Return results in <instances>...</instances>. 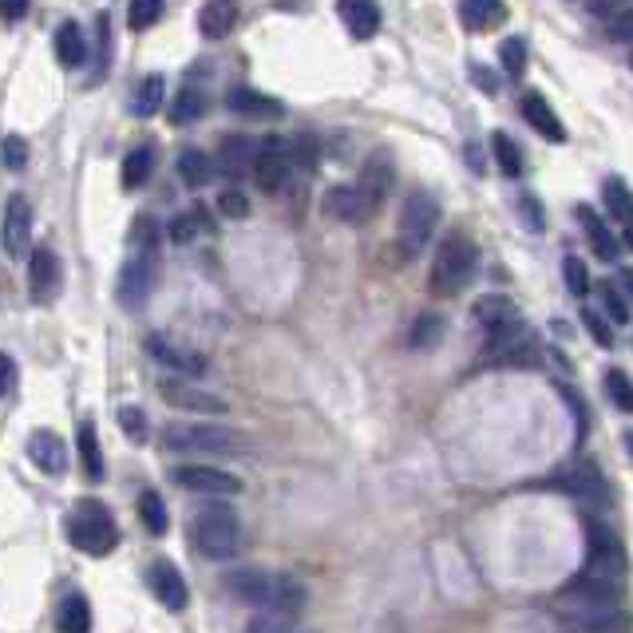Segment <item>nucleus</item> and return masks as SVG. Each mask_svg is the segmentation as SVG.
<instances>
[{
  "label": "nucleus",
  "mask_w": 633,
  "mask_h": 633,
  "mask_svg": "<svg viewBox=\"0 0 633 633\" xmlns=\"http://www.w3.org/2000/svg\"><path fill=\"white\" fill-rule=\"evenodd\" d=\"M226 590L234 598H242L246 605H258V610H273V614H301L309 602L305 586L293 575H281V570H230L226 575Z\"/></svg>",
  "instance_id": "nucleus-1"
},
{
  "label": "nucleus",
  "mask_w": 633,
  "mask_h": 633,
  "mask_svg": "<svg viewBox=\"0 0 633 633\" xmlns=\"http://www.w3.org/2000/svg\"><path fill=\"white\" fill-rule=\"evenodd\" d=\"M475 269H480V246L468 238V234H448L440 242V250H436V261H432V293L440 298H455L463 289L475 281Z\"/></svg>",
  "instance_id": "nucleus-2"
},
{
  "label": "nucleus",
  "mask_w": 633,
  "mask_h": 633,
  "mask_svg": "<svg viewBox=\"0 0 633 633\" xmlns=\"http://www.w3.org/2000/svg\"><path fill=\"white\" fill-rule=\"evenodd\" d=\"M167 451H199V455H246L250 440L222 423H186L174 420L163 428Z\"/></svg>",
  "instance_id": "nucleus-3"
},
{
  "label": "nucleus",
  "mask_w": 633,
  "mask_h": 633,
  "mask_svg": "<svg viewBox=\"0 0 633 633\" xmlns=\"http://www.w3.org/2000/svg\"><path fill=\"white\" fill-rule=\"evenodd\" d=\"M194 547L206 558H230L242 547V523L226 503H206L191 523Z\"/></svg>",
  "instance_id": "nucleus-4"
},
{
  "label": "nucleus",
  "mask_w": 633,
  "mask_h": 633,
  "mask_svg": "<svg viewBox=\"0 0 633 633\" xmlns=\"http://www.w3.org/2000/svg\"><path fill=\"white\" fill-rule=\"evenodd\" d=\"M67 538H72V543H76V550H84V555L104 558V555H111V550H116L119 527H116V518L107 515L104 503L84 500L76 511H72V518H67Z\"/></svg>",
  "instance_id": "nucleus-5"
},
{
  "label": "nucleus",
  "mask_w": 633,
  "mask_h": 633,
  "mask_svg": "<svg viewBox=\"0 0 633 633\" xmlns=\"http://www.w3.org/2000/svg\"><path fill=\"white\" fill-rule=\"evenodd\" d=\"M436 226H440V202L428 191L408 194L400 206V222H396V242H400L404 258H416L436 234Z\"/></svg>",
  "instance_id": "nucleus-6"
},
{
  "label": "nucleus",
  "mask_w": 633,
  "mask_h": 633,
  "mask_svg": "<svg viewBox=\"0 0 633 633\" xmlns=\"http://www.w3.org/2000/svg\"><path fill=\"white\" fill-rule=\"evenodd\" d=\"M154 286H159V254L154 250H135V258L124 261V269H119V305L124 309H139L147 305V298L154 293Z\"/></svg>",
  "instance_id": "nucleus-7"
},
{
  "label": "nucleus",
  "mask_w": 633,
  "mask_h": 633,
  "mask_svg": "<svg viewBox=\"0 0 633 633\" xmlns=\"http://www.w3.org/2000/svg\"><path fill=\"white\" fill-rule=\"evenodd\" d=\"M289 171H293V154H289V143L281 135H269L258 143V154H254L250 174L258 179V191L278 194L281 186L289 183Z\"/></svg>",
  "instance_id": "nucleus-8"
},
{
  "label": "nucleus",
  "mask_w": 633,
  "mask_h": 633,
  "mask_svg": "<svg viewBox=\"0 0 633 633\" xmlns=\"http://www.w3.org/2000/svg\"><path fill=\"white\" fill-rule=\"evenodd\" d=\"M159 396H163L171 408H179V412H194V416H222L226 412V400L214 393H206L202 384H194V376H167L163 384H159Z\"/></svg>",
  "instance_id": "nucleus-9"
},
{
  "label": "nucleus",
  "mask_w": 633,
  "mask_h": 633,
  "mask_svg": "<svg viewBox=\"0 0 633 633\" xmlns=\"http://www.w3.org/2000/svg\"><path fill=\"white\" fill-rule=\"evenodd\" d=\"M555 487H562L567 495H575V500L586 503V507H602V503L610 500V487H605L602 471H598L590 460H578L575 468L558 471Z\"/></svg>",
  "instance_id": "nucleus-10"
},
{
  "label": "nucleus",
  "mask_w": 633,
  "mask_h": 633,
  "mask_svg": "<svg viewBox=\"0 0 633 633\" xmlns=\"http://www.w3.org/2000/svg\"><path fill=\"white\" fill-rule=\"evenodd\" d=\"M171 480L186 491H199V495H238L242 480H234L230 471L211 468V463H186V468H174Z\"/></svg>",
  "instance_id": "nucleus-11"
},
{
  "label": "nucleus",
  "mask_w": 633,
  "mask_h": 633,
  "mask_svg": "<svg viewBox=\"0 0 633 633\" xmlns=\"http://www.w3.org/2000/svg\"><path fill=\"white\" fill-rule=\"evenodd\" d=\"M0 242H4V254L9 258H24L32 242V206L24 194H12L9 206H4V230H0Z\"/></svg>",
  "instance_id": "nucleus-12"
},
{
  "label": "nucleus",
  "mask_w": 633,
  "mask_h": 633,
  "mask_svg": "<svg viewBox=\"0 0 633 633\" xmlns=\"http://www.w3.org/2000/svg\"><path fill=\"white\" fill-rule=\"evenodd\" d=\"M147 353H151L154 365H163L171 368V373L179 376H206V361H202L194 348H183V345H174V341H167V336H147Z\"/></svg>",
  "instance_id": "nucleus-13"
},
{
  "label": "nucleus",
  "mask_w": 633,
  "mask_h": 633,
  "mask_svg": "<svg viewBox=\"0 0 633 633\" xmlns=\"http://www.w3.org/2000/svg\"><path fill=\"white\" fill-rule=\"evenodd\" d=\"M29 293L36 305H52L60 293V258L49 246H36L29 261Z\"/></svg>",
  "instance_id": "nucleus-14"
},
{
  "label": "nucleus",
  "mask_w": 633,
  "mask_h": 633,
  "mask_svg": "<svg viewBox=\"0 0 633 633\" xmlns=\"http://www.w3.org/2000/svg\"><path fill=\"white\" fill-rule=\"evenodd\" d=\"M147 582H151V594L171 610V614H183L186 602H191V590H186V578L171 567V562H154L147 570Z\"/></svg>",
  "instance_id": "nucleus-15"
},
{
  "label": "nucleus",
  "mask_w": 633,
  "mask_h": 633,
  "mask_svg": "<svg viewBox=\"0 0 633 633\" xmlns=\"http://www.w3.org/2000/svg\"><path fill=\"white\" fill-rule=\"evenodd\" d=\"M226 107L242 119H266V124L286 116V107L273 96H266V92H258V87H234L230 96H226Z\"/></svg>",
  "instance_id": "nucleus-16"
},
{
  "label": "nucleus",
  "mask_w": 633,
  "mask_h": 633,
  "mask_svg": "<svg viewBox=\"0 0 633 633\" xmlns=\"http://www.w3.org/2000/svg\"><path fill=\"white\" fill-rule=\"evenodd\" d=\"M575 214H578V222H582V234H586V242H590V250H594L598 258H602V261H618V258H622V246H618V238L610 234V226L598 218L594 206L578 202Z\"/></svg>",
  "instance_id": "nucleus-17"
},
{
  "label": "nucleus",
  "mask_w": 633,
  "mask_h": 633,
  "mask_svg": "<svg viewBox=\"0 0 633 633\" xmlns=\"http://www.w3.org/2000/svg\"><path fill=\"white\" fill-rule=\"evenodd\" d=\"M29 460L36 463L40 471H49V475H64L67 471V448L56 432L49 428H40V432L29 436Z\"/></svg>",
  "instance_id": "nucleus-18"
},
{
  "label": "nucleus",
  "mask_w": 633,
  "mask_h": 633,
  "mask_svg": "<svg viewBox=\"0 0 633 633\" xmlns=\"http://www.w3.org/2000/svg\"><path fill=\"white\" fill-rule=\"evenodd\" d=\"M523 119H527L543 139H550V143H567V127H562V119L555 116V107L538 96V92L523 96Z\"/></svg>",
  "instance_id": "nucleus-19"
},
{
  "label": "nucleus",
  "mask_w": 633,
  "mask_h": 633,
  "mask_svg": "<svg viewBox=\"0 0 633 633\" xmlns=\"http://www.w3.org/2000/svg\"><path fill=\"white\" fill-rule=\"evenodd\" d=\"M345 29L353 32V40H373L376 29H380V4L376 0H341L336 4Z\"/></svg>",
  "instance_id": "nucleus-20"
},
{
  "label": "nucleus",
  "mask_w": 633,
  "mask_h": 633,
  "mask_svg": "<svg viewBox=\"0 0 633 633\" xmlns=\"http://www.w3.org/2000/svg\"><path fill=\"white\" fill-rule=\"evenodd\" d=\"M254 154H258V143H254L250 135H226L218 147V167L230 179H242V174H250Z\"/></svg>",
  "instance_id": "nucleus-21"
},
{
  "label": "nucleus",
  "mask_w": 633,
  "mask_h": 633,
  "mask_svg": "<svg viewBox=\"0 0 633 633\" xmlns=\"http://www.w3.org/2000/svg\"><path fill=\"white\" fill-rule=\"evenodd\" d=\"M325 211L329 214H336V218L341 222H368L373 218V202L365 199V194L356 191V186H333V191H329V199H325Z\"/></svg>",
  "instance_id": "nucleus-22"
},
{
  "label": "nucleus",
  "mask_w": 633,
  "mask_h": 633,
  "mask_svg": "<svg viewBox=\"0 0 633 633\" xmlns=\"http://www.w3.org/2000/svg\"><path fill=\"white\" fill-rule=\"evenodd\" d=\"M388 186H393V159L384 151H376L373 159H368L365 167H361V179H356V191L365 194L373 206H380V199L388 194Z\"/></svg>",
  "instance_id": "nucleus-23"
},
{
  "label": "nucleus",
  "mask_w": 633,
  "mask_h": 633,
  "mask_svg": "<svg viewBox=\"0 0 633 633\" xmlns=\"http://www.w3.org/2000/svg\"><path fill=\"white\" fill-rule=\"evenodd\" d=\"M238 24V4L234 0H206L199 12V32L206 40H222Z\"/></svg>",
  "instance_id": "nucleus-24"
},
{
  "label": "nucleus",
  "mask_w": 633,
  "mask_h": 633,
  "mask_svg": "<svg viewBox=\"0 0 633 633\" xmlns=\"http://www.w3.org/2000/svg\"><path fill=\"white\" fill-rule=\"evenodd\" d=\"M503 17H507V4H503V0H460V20H463V29L471 32L495 29V24H503Z\"/></svg>",
  "instance_id": "nucleus-25"
},
{
  "label": "nucleus",
  "mask_w": 633,
  "mask_h": 633,
  "mask_svg": "<svg viewBox=\"0 0 633 633\" xmlns=\"http://www.w3.org/2000/svg\"><path fill=\"white\" fill-rule=\"evenodd\" d=\"M56 60L64 67H79L87 60V40H84V32H79L76 20H64L56 29Z\"/></svg>",
  "instance_id": "nucleus-26"
},
{
  "label": "nucleus",
  "mask_w": 633,
  "mask_h": 633,
  "mask_svg": "<svg viewBox=\"0 0 633 633\" xmlns=\"http://www.w3.org/2000/svg\"><path fill=\"white\" fill-rule=\"evenodd\" d=\"M518 309L511 305V298H503V293H483L475 305H471V316L483 325V333H491V329H500L507 316H515Z\"/></svg>",
  "instance_id": "nucleus-27"
},
{
  "label": "nucleus",
  "mask_w": 633,
  "mask_h": 633,
  "mask_svg": "<svg viewBox=\"0 0 633 633\" xmlns=\"http://www.w3.org/2000/svg\"><path fill=\"white\" fill-rule=\"evenodd\" d=\"M163 99H167V79L163 76H147L143 84H139V92H135V104L131 111L139 119H151L163 111Z\"/></svg>",
  "instance_id": "nucleus-28"
},
{
  "label": "nucleus",
  "mask_w": 633,
  "mask_h": 633,
  "mask_svg": "<svg viewBox=\"0 0 633 633\" xmlns=\"http://www.w3.org/2000/svg\"><path fill=\"white\" fill-rule=\"evenodd\" d=\"M76 443H79V463H84L87 480H104V451H99L96 428H92V423H79Z\"/></svg>",
  "instance_id": "nucleus-29"
},
{
  "label": "nucleus",
  "mask_w": 633,
  "mask_h": 633,
  "mask_svg": "<svg viewBox=\"0 0 633 633\" xmlns=\"http://www.w3.org/2000/svg\"><path fill=\"white\" fill-rule=\"evenodd\" d=\"M179 174H183L186 186H206L214 179V163L211 154L199 151V147H186L183 154H179Z\"/></svg>",
  "instance_id": "nucleus-30"
},
{
  "label": "nucleus",
  "mask_w": 633,
  "mask_h": 633,
  "mask_svg": "<svg viewBox=\"0 0 633 633\" xmlns=\"http://www.w3.org/2000/svg\"><path fill=\"white\" fill-rule=\"evenodd\" d=\"M56 625L67 633H84L92 630V605H87L84 594H67L60 602V614H56Z\"/></svg>",
  "instance_id": "nucleus-31"
},
{
  "label": "nucleus",
  "mask_w": 633,
  "mask_h": 633,
  "mask_svg": "<svg viewBox=\"0 0 633 633\" xmlns=\"http://www.w3.org/2000/svg\"><path fill=\"white\" fill-rule=\"evenodd\" d=\"M151 171H154V147H135V151H127L119 179H124L127 191H135V186H143L151 179Z\"/></svg>",
  "instance_id": "nucleus-32"
},
{
  "label": "nucleus",
  "mask_w": 633,
  "mask_h": 633,
  "mask_svg": "<svg viewBox=\"0 0 633 633\" xmlns=\"http://www.w3.org/2000/svg\"><path fill=\"white\" fill-rule=\"evenodd\" d=\"M139 518H143V527L151 530V535H167L171 518H167V503L159 491H143V495H139Z\"/></svg>",
  "instance_id": "nucleus-33"
},
{
  "label": "nucleus",
  "mask_w": 633,
  "mask_h": 633,
  "mask_svg": "<svg viewBox=\"0 0 633 633\" xmlns=\"http://www.w3.org/2000/svg\"><path fill=\"white\" fill-rule=\"evenodd\" d=\"M491 151H495V163H500V171L507 174V179H518V174H523V151L511 143V135H503V131L491 135Z\"/></svg>",
  "instance_id": "nucleus-34"
},
{
  "label": "nucleus",
  "mask_w": 633,
  "mask_h": 633,
  "mask_svg": "<svg viewBox=\"0 0 633 633\" xmlns=\"http://www.w3.org/2000/svg\"><path fill=\"white\" fill-rule=\"evenodd\" d=\"M206 96L202 92H179V99H171V124H194V119H202L206 116Z\"/></svg>",
  "instance_id": "nucleus-35"
},
{
  "label": "nucleus",
  "mask_w": 633,
  "mask_h": 633,
  "mask_svg": "<svg viewBox=\"0 0 633 633\" xmlns=\"http://www.w3.org/2000/svg\"><path fill=\"white\" fill-rule=\"evenodd\" d=\"M159 17H163V0H131V4H127V24H131L135 32L154 29Z\"/></svg>",
  "instance_id": "nucleus-36"
},
{
  "label": "nucleus",
  "mask_w": 633,
  "mask_h": 633,
  "mask_svg": "<svg viewBox=\"0 0 633 633\" xmlns=\"http://www.w3.org/2000/svg\"><path fill=\"white\" fill-rule=\"evenodd\" d=\"M605 211L614 214L622 226H630L633 222V206H630V186L622 183V179H610L605 183Z\"/></svg>",
  "instance_id": "nucleus-37"
},
{
  "label": "nucleus",
  "mask_w": 633,
  "mask_h": 633,
  "mask_svg": "<svg viewBox=\"0 0 633 633\" xmlns=\"http://www.w3.org/2000/svg\"><path fill=\"white\" fill-rule=\"evenodd\" d=\"M443 333V316L440 313H423L416 316V325L412 333H408V341H412V348H432L436 341H440Z\"/></svg>",
  "instance_id": "nucleus-38"
},
{
  "label": "nucleus",
  "mask_w": 633,
  "mask_h": 633,
  "mask_svg": "<svg viewBox=\"0 0 633 633\" xmlns=\"http://www.w3.org/2000/svg\"><path fill=\"white\" fill-rule=\"evenodd\" d=\"M159 242H163V226L151 214H139L131 226V246L135 250H159Z\"/></svg>",
  "instance_id": "nucleus-39"
},
{
  "label": "nucleus",
  "mask_w": 633,
  "mask_h": 633,
  "mask_svg": "<svg viewBox=\"0 0 633 633\" xmlns=\"http://www.w3.org/2000/svg\"><path fill=\"white\" fill-rule=\"evenodd\" d=\"M500 64H503V72H507L511 79H518L523 72H527V44H523L518 36L503 40V44H500Z\"/></svg>",
  "instance_id": "nucleus-40"
},
{
  "label": "nucleus",
  "mask_w": 633,
  "mask_h": 633,
  "mask_svg": "<svg viewBox=\"0 0 633 633\" xmlns=\"http://www.w3.org/2000/svg\"><path fill=\"white\" fill-rule=\"evenodd\" d=\"M605 393H610V400H614L618 412H630V408H633L630 376H625L622 368H610V373H605Z\"/></svg>",
  "instance_id": "nucleus-41"
},
{
  "label": "nucleus",
  "mask_w": 633,
  "mask_h": 633,
  "mask_svg": "<svg viewBox=\"0 0 633 633\" xmlns=\"http://www.w3.org/2000/svg\"><path fill=\"white\" fill-rule=\"evenodd\" d=\"M562 278H567V289L575 293V298H586V293H590V273H586V261L575 258V254H567V258H562Z\"/></svg>",
  "instance_id": "nucleus-42"
},
{
  "label": "nucleus",
  "mask_w": 633,
  "mask_h": 633,
  "mask_svg": "<svg viewBox=\"0 0 633 633\" xmlns=\"http://www.w3.org/2000/svg\"><path fill=\"white\" fill-rule=\"evenodd\" d=\"M602 309L610 313L614 325H630V301L618 286H602Z\"/></svg>",
  "instance_id": "nucleus-43"
},
{
  "label": "nucleus",
  "mask_w": 633,
  "mask_h": 633,
  "mask_svg": "<svg viewBox=\"0 0 633 633\" xmlns=\"http://www.w3.org/2000/svg\"><path fill=\"white\" fill-rule=\"evenodd\" d=\"M0 159L9 171H24L29 167V143L20 139V135H4V143H0Z\"/></svg>",
  "instance_id": "nucleus-44"
},
{
  "label": "nucleus",
  "mask_w": 633,
  "mask_h": 633,
  "mask_svg": "<svg viewBox=\"0 0 633 633\" xmlns=\"http://www.w3.org/2000/svg\"><path fill=\"white\" fill-rule=\"evenodd\" d=\"M578 321L586 325V333L594 336V345H602V348L614 345V333H610V325H605V321L594 313V309H582V316H578Z\"/></svg>",
  "instance_id": "nucleus-45"
},
{
  "label": "nucleus",
  "mask_w": 633,
  "mask_h": 633,
  "mask_svg": "<svg viewBox=\"0 0 633 633\" xmlns=\"http://www.w3.org/2000/svg\"><path fill=\"white\" fill-rule=\"evenodd\" d=\"M218 211L226 214V218H246V214H250V199L230 186V191H222V194H218Z\"/></svg>",
  "instance_id": "nucleus-46"
},
{
  "label": "nucleus",
  "mask_w": 633,
  "mask_h": 633,
  "mask_svg": "<svg viewBox=\"0 0 633 633\" xmlns=\"http://www.w3.org/2000/svg\"><path fill=\"white\" fill-rule=\"evenodd\" d=\"M289 154H293V163H301V167H305V171H313L316 159H321V147H316L313 135H301L298 143L289 147Z\"/></svg>",
  "instance_id": "nucleus-47"
},
{
  "label": "nucleus",
  "mask_w": 633,
  "mask_h": 633,
  "mask_svg": "<svg viewBox=\"0 0 633 633\" xmlns=\"http://www.w3.org/2000/svg\"><path fill=\"white\" fill-rule=\"evenodd\" d=\"M199 226H202V214H179V218L171 222V238L179 242V246H186V242L199 238Z\"/></svg>",
  "instance_id": "nucleus-48"
},
{
  "label": "nucleus",
  "mask_w": 633,
  "mask_h": 633,
  "mask_svg": "<svg viewBox=\"0 0 633 633\" xmlns=\"http://www.w3.org/2000/svg\"><path fill=\"white\" fill-rule=\"evenodd\" d=\"M119 428H124L131 440H143V436H147L143 412H139V408H119Z\"/></svg>",
  "instance_id": "nucleus-49"
},
{
  "label": "nucleus",
  "mask_w": 633,
  "mask_h": 633,
  "mask_svg": "<svg viewBox=\"0 0 633 633\" xmlns=\"http://www.w3.org/2000/svg\"><path fill=\"white\" fill-rule=\"evenodd\" d=\"M630 32H633L630 9H625V12H618V17H605V36H610V40H618V44H625V40H630Z\"/></svg>",
  "instance_id": "nucleus-50"
},
{
  "label": "nucleus",
  "mask_w": 633,
  "mask_h": 633,
  "mask_svg": "<svg viewBox=\"0 0 633 633\" xmlns=\"http://www.w3.org/2000/svg\"><path fill=\"white\" fill-rule=\"evenodd\" d=\"M518 211L527 218V230H543V206L535 202V194H523V199H518Z\"/></svg>",
  "instance_id": "nucleus-51"
},
{
  "label": "nucleus",
  "mask_w": 633,
  "mask_h": 633,
  "mask_svg": "<svg viewBox=\"0 0 633 633\" xmlns=\"http://www.w3.org/2000/svg\"><path fill=\"white\" fill-rule=\"evenodd\" d=\"M586 9L605 20V17H618V12L630 9V0H586Z\"/></svg>",
  "instance_id": "nucleus-52"
},
{
  "label": "nucleus",
  "mask_w": 633,
  "mask_h": 633,
  "mask_svg": "<svg viewBox=\"0 0 633 633\" xmlns=\"http://www.w3.org/2000/svg\"><path fill=\"white\" fill-rule=\"evenodd\" d=\"M29 4L32 0H0V20H4V24H17V20H24Z\"/></svg>",
  "instance_id": "nucleus-53"
},
{
  "label": "nucleus",
  "mask_w": 633,
  "mask_h": 633,
  "mask_svg": "<svg viewBox=\"0 0 633 633\" xmlns=\"http://www.w3.org/2000/svg\"><path fill=\"white\" fill-rule=\"evenodd\" d=\"M471 84L483 87V92H500V79L491 76V72H487L483 64H471Z\"/></svg>",
  "instance_id": "nucleus-54"
},
{
  "label": "nucleus",
  "mask_w": 633,
  "mask_h": 633,
  "mask_svg": "<svg viewBox=\"0 0 633 633\" xmlns=\"http://www.w3.org/2000/svg\"><path fill=\"white\" fill-rule=\"evenodd\" d=\"M12 380H17V365H12V356H4V353H0V396L9 393V388H12Z\"/></svg>",
  "instance_id": "nucleus-55"
},
{
  "label": "nucleus",
  "mask_w": 633,
  "mask_h": 633,
  "mask_svg": "<svg viewBox=\"0 0 633 633\" xmlns=\"http://www.w3.org/2000/svg\"><path fill=\"white\" fill-rule=\"evenodd\" d=\"M468 159H471V167H475V171H483V154L475 151V147H468Z\"/></svg>",
  "instance_id": "nucleus-56"
}]
</instances>
